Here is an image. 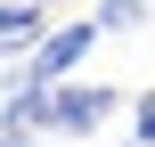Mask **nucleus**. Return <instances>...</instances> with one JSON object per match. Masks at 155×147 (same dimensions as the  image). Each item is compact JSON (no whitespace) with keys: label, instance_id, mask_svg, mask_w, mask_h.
Wrapping results in <instances>:
<instances>
[{"label":"nucleus","instance_id":"nucleus-1","mask_svg":"<svg viewBox=\"0 0 155 147\" xmlns=\"http://www.w3.org/2000/svg\"><path fill=\"white\" fill-rule=\"evenodd\" d=\"M90 49H98V16L57 25V33H41V41H33V57L16 65V82H33V90H65V74H74Z\"/></svg>","mask_w":155,"mask_h":147},{"label":"nucleus","instance_id":"nucleus-2","mask_svg":"<svg viewBox=\"0 0 155 147\" xmlns=\"http://www.w3.org/2000/svg\"><path fill=\"white\" fill-rule=\"evenodd\" d=\"M114 106H123V90H98V82H65V90H57V115H49V131H57V139H90V131L114 115Z\"/></svg>","mask_w":155,"mask_h":147},{"label":"nucleus","instance_id":"nucleus-3","mask_svg":"<svg viewBox=\"0 0 155 147\" xmlns=\"http://www.w3.org/2000/svg\"><path fill=\"white\" fill-rule=\"evenodd\" d=\"M0 41H41V0H0Z\"/></svg>","mask_w":155,"mask_h":147},{"label":"nucleus","instance_id":"nucleus-4","mask_svg":"<svg viewBox=\"0 0 155 147\" xmlns=\"http://www.w3.org/2000/svg\"><path fill=\"white\" fill-rule=\"evenodd\" d=\"M90 16H98V33H131V25H147V0H98Z\"/></svg>","mask_w":155,"mask_h":147},{"label":"nucleus","instance_id":"nucleus-5","mask_svg":"<svg viewBox=\"0 0 155 147\" xmlns=\"http://www.w3.org/2000/svg\"><path fill=\"white\" fill-rule=\"evenodd\" d=\"M131 139H139V147H155V90L139 98V115H131Z\"/></svg>","mask_w":155,"mask_h":147},{"label":"nucleus","instance_id":"nucleus-6","mask_svg":"<svg viewBox=\"0 0 155 147\" xmlns=\"http://www.w3.org/2000/svg\"><path fill=\"white\" fill-rule=\"evenodd\" d=\"M0 147H33V139H25V131H0Z\"/></svg>","mask_w":155,"mask_h":147}]
</instances>
